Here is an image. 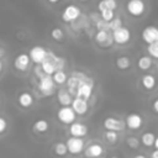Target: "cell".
I'll return each mask as SVG.
<instances>
[{
	"instance_id": "10",
	"label": "cell",
	"mask_w": 158,
	"mask_h": 158,
	"mask_svg": "<svg viewBox=\"0 0 158 158\" xmlns=\"http://www.w3.org/2000/svg\"><path fill=\"white\" fill-rule=\"evenodd\" d=\"M47 53H48V51L44 47L33 46V47H31V49L28 52V56H30L31 62H33L35 64H41L44 60V58L47 57Z\"/></svg>"
},
{
	"instance_id": "31",
	"label": "cell",
	"mask_w": 158,
	"mask_h": 158,
	"mask_svg": "<svg viewBox=\"0 0 158 158\" xmlns=\"http://www.w3.org/2000/svg\"><path fill=\"white\" fill-rule=\"evenodd\" d=\"M147 52H148V56H149L151 58L158 59V42H157V43L148 44V46H147Z\"/></svg>"
},
{
	"instance_id": "34",
	"label": "cell",
	"mask_w": 158,
	"mask_h": 158,
	"mask_svg": "<svg viewBox=\"0 0 158 158\" xmlns=\"http://www.w3.org/2000/svg\"><path fill=\"white\" fill-rule=\"evenodd\" d=\"M95 27H96V30H98V31H100V30L110 31V30H109V23H107V22H105V21H104V20H101V19H99V20L95 22Z\"/></svg>"
},
{
	"instance_id": "17",
	"label": "cell",
	"mask_w": 158,
	"mask_h": 158,
	"mask_svg": "<svg viewBox=\"0 0 158 158\" xmlns=\"http://www.w3.org/2000/svg\"><path fill=\"white\" fill-rule=\"evenodd\" d=\"M104 154V148L100 143L94 142L90 143L85 149H84V156L86 158H100Z\"/></svg>"
},
{
	"instance_id": "42",
	"label": "cell",
	"mask_w": 158,
	"mask_h": 158,
	"mask_svg": "<svg viewBox=\"0 0 158 158\" xmlns=\"http://www.w3.org/2000/svg\"><path fill=\"white\" fill-rule=\"evenodd\" d=\"M2 54H4V49H2V48H1V47H0V57H1V56H2Z\"/></svg>"
},
{
	"instance_id": "2",
	"label": "cell",
	"mask_w": 158,
	"mask_h": 158,
	"mask_svg": "<svg viewBox=\"0 0 158 158\" xmlns=\"http://www.w3.org/2000/svg\"><path fill=\"white\" fill-rule=\"evenodd\" d=\"M37 88L40 90V93L43 96H51L52 94H54L56 90V84L52 79V75H42L41 78H38V83H37Z\"/></svg>"
},
{
	"instance_id": "43",
	"label": "cell",
	"mask_w": 158,
	"mask_h": 158,
	"mask_svg": "<svg viewBox=\"0 0 158 158\" xmlns=\"http://www.w3.org/2000/svg\"><path fill=\"white\" fill-rule=\"evenodd\" d=\"M1 72H2V62L0 60V73H1Z\"/></svg>"
},
{
	"instance_id": "5",
	"label": "cell",
	"mask_w": 158,
	"mask_h": 158,
	"mask_svg": "<svg viewBox=\"0 0 158 158\" xmlns=\"http://www.w3.org/2000/svg\"><path fill=\"white\" fill-rule=\"evenodd\" d=\"M65 146H67L68 153H70L73 156H78L80 153H83L84 152V148H85V143H84V139L83 138L72 137V136L67 139Z\"/></svg>"
},
{
	"instance_id": "30",
	"label": "cell",
	"mask_w": 158,
	"mask_h": 158,
	"mask_svg": "<svg viewBox=\"0 0 158 158\" xmlns=\"http://www.w3.org/2000/svg\"><path fill=\"white\" fill-rule=\"evenodd\" d=\"M104 138L109 143H116L118 141V135H117V132H114V131H106L104 133Z\"/></svg>"
},
{
	"instance_id": "35",
	"label": "cell",
	"mask_w": 158,
	"mask_h": 158,
	"mask_svg": "<svg viewBox=\"0 0 158 158\" xmlns=\"http://www.w3.org/2000/svg\"><path fill=\"white\" fill-rule=\"evenodd\" d=\"M7 128V121L0 116V135H2Z\"/></svg>"
},
{
	"instance_id": "36",
	"label": "cell",
	"mask_w": 158,
	"mask_h": 158,
	"mask_svg": "<svg viewBox=\"0 0 158 158\" xmlns=\"http://www.w3.org/2000/svg\"><path fill=\"white\" fill-rule=\"evenodd\" d=\"M33 73H35V75H36L37 78H41L42 75H44V73H43V70H42V68H41V65H40V64H36Z\"/></svg>"
},
{
	"instance_id": "41",
	"label": "cell",
	"mask_w": 158,
	"mask_h": 158,
	"mask_svg": "<svg viewBox=\"0 0 158 158\" xmlns=\"http://www.w3.org/2000/svg\"><path fill=\"white\" fill-rule=\"evenodd\" d=\"M49 4H52V5H54V4H57V2H59V0H47Z\"/></svg>"
},
{
	"instance_id": "32",
	"label": "cell",
	"mask_w": 158,
	"mask_h": 158,
	"mask_svg": "<svg viewBox=\"0 0 158 158\" xmlns=\"http://www.w3.org/2000/svg\"><path fill=\"white\" fill-rule=\"evenodd\" d=\"M126 144L128 146V148L131 149H138L139 144H141V141L137 138V137H128L126 139Z\"/></svg>"
},
{
	"instance_id": "37",
	"label": "cell",
	"mask_w": 158,
	"mask_h": 158,
	"mask_svg": "<svg viewBox=\"0 0 158 158\" xmlns=\"http://www.w3.org/2000/svg\"><path fill=\"white\" fill-rule=\"evenodd\" d=\"M152 107H153V111H154L156 114H158V99H156V100L153 101Z\"/></svg>"
},
{
	"instance_id": "11",
	"label": "cell",
	"mask_w": 158,
	"mask_h": 158,
	"mask_svg": "<svg viewBox=\"0 0 158 158\" xmlns=\"http://www.w3.org/2000/svg\"><path fill=\"white\" fill-rule=\"evenodd\" d=\"M126 127L125 121L121 118H116V117H106L104 120V128L106 131H114V132H120Z\"/></svg>"
},
{
	"instance_id": "13",
	"label": "cell",
	"mask_w": 158,
	"mask_h": 158,
	"mask_svg": "<svg viewBox=\"0 0 158 158\" xmlns=\"http://www.w3.org/2000/svg\"><path fill=\"white\" fill-rule=\"evenodd\" d=\"M31 64V59L28 53H20L14 59V67L19 72H26Z\"/></svg>"
},
{
	"instance_id": "24",
	"label": "cell",
	"mask_w": 158,
	"mask_h": 158,
	"mask_svg": "<svg viewBox=\"0 0 158 158\" xmlns=\"http://www.w3.org/2000/svg\"><path fill=\"white\" fill-rule=\"evenodd\" d=\"M115 64L120 70H127L131 67V59L127 56H120L116 58Z\"/></svg>"
},
{
	"instance_id": "22",
	"label": "cell",
	"mask_w": 158,
	"mask_h": 158,
	"mask_svg": "<svg viewBox=\"0 0 158 158\" xmlns=\"http://www.w3.org/2000/svg\"><path fill=\"white\" fill-rule=\"evenodd\" d=\"M118 4H117V0H99L98 2V10L101 11V10H112L115 11L117 9Z\"/></svg>"
},
{
	"instance_id": "21",
	"label": "cell",
	"mask_w": 158,
	"mask_h": 158,
	"mask_svg": "<svg viewBox=\"0 0 158 158\" xmlns=\"http://www.w3.org/2000/svg\"><path fill=\"white\" fill-rule=\"evenodd\" d=\"M32 130H33L35 132H37V133H44V132H47V131L49 130V123H48L47 120L40 118V120H37V121L33 122Z\"/></svg>"
},
{
	"instance_id": "39",
	"label": "cell",
	"mask_w": 158,
	"mask_h": 158,
	"mask_svg": "<svg viewBox=\"0 0 158 158\" xmlns=\"http://www.w3.org/2000/svg\"><path fill=\"white\" fill-rule=\"evenodd\" d=\"M153 146L156 147V149H158V136H156V139H154V143Z\"/></svg>"
},
{
	"instance_id": "25",
	"label": "cell",
	"mask_w": 158,
	"mask_h": 158,
	"mask_svg": "<svg viewBox=\"0 0 158 158\" xmlns=\"http://www.w3.org/2000/svg\"><path fill=\"white\" fill-rule=\"evenodd\" d=\"M52 79L54 81V84H58V85H62V84H65L67 83V79H68V75L64 70H57L53 73L52 75Z\"/></svg>"
},
{
	"instance_id": "4",
	"label": "cell",
	"mask_w": 158,
	"mask_h": 158,
	"mask_svg": "<svg viewBox=\"0 0 158 158\" xmlns=\"http://www.w3.org/2000/svg\"><path fill=\"white\" fill-rule=\"evenodd\" d=\"M126 11L133 17H139L146 11V4L143 0H127Z\"/></svg>"
},
{
	"instance_id": "19",
	"label": "cell",
	"mask_w": 158,
	"mask_h": 158,
	"mask_svg": "<svg viewBox=\"0 0 158 158\" xmlns=\"http://www.w3.org/2000/svg\"><path fill=\"white\" fill-rule=\"evenodd\" d=\"M57 100L60 104V106H70L73 101V95L67 89H58L57 91Z\"/></svg>"
},
{
	"instance_id": "18",
	"label": "cell",
	"mask_w": 158,
	"mask_h": 158,
	"mask_svg": "<svg viewBox=\"0 0 158 158\" xmlns=\"http://www.w3.org/2000/svg\"><path fill=\"white\" fill-rule=\"evenodd\" d=\"M33 102H35V99H33V95L30 91H21L17 96V104L22 109L31 107L33 105Z\"/></svg>"
},
{
	"instance_id": "8",
	"label": "cell",
	"mask_w": 158,
	"mask_h": 158,
	"mask_svg": "<svg viewBox=\"0 0 158 158\" xmlns=\"http://www.w3.org/2000/svg\"><path fill=\"white\" fill-rule=\"evenodd\" d=\"M86 77L85 73H81V72H73L70 74V77H68L67 79V90L73 95V98L75 96V90H77V86L79 85V83Z\"/></svg>"
},
{
	"instance_id": "14",
	"label": "cell",
	"mask_w": 158,
	"mask_h": 158,
	"mask_svg": "<svg viewBox=\"0 0 158 158\" xmlns=\"http://www.w3.org/2000/svg\"><path fill=\"white\" fill-rule=\"evenodd\" d=\"M88 131H89L88 126L83 122L74 121L69 125V133H70L72 137H79V138L85 137L88 135Z\"/></svg>"
},
{
	"instance_id": "1",
	"label": "cell",
	"mask_w": 158,
	"mask_h": 158,
	"mask_svg": "<svg viewBox=\"0 0 158 158\" xmlns=\"http://www.w3.org/2000/svg\"><path fill=\"white\" fill-rule=\"evenodd\" d=\"M93 89H94V79L90 78L89 75H86L77 86L75 90V96L74 98H80L84 100L90 99V96L93 95Z\"/></svg>"
},
{
	"instance_id": "23",
	"label": "cell",
	"mask_w": 158,
	"mask_h": 158,
	"mask_svg": "<svg viewBox=\"0 0 158 158\" xmlns=\"http://www.w3.org/2000/svg\"><path fill=\"white\" fill-rule=\"evenodd\" d=\"M141 83H142V85H143L144 89L151 90V89H153L156 86L157 80H156V77L153 74H144L141 78Z\"/></svg>"
},
{
	"instance_id": "33",
	"label": "cell",
	"mask_w": 158,
	"mask_h": 158,
	"mask_svg": "<svg viewBox=\"0 0 158 158\" xmlns=\"http://www.w3.org/2000/svg\"><path fill=\"white\" fill-rule=\"evenodd\" d=\"M109 23V30L112 32L114 30H116V28H118L120 26H122V20L120 19V17H114L110 22H107Z\"/></svg>"
},
{
	"instance_id": "20",
	"label": "cell",
	"mask_w": 158,
	"mask_h": 158,
	"mask_svg": "<svg viewBox=\"0 0 158 158\" xmlns=\"http://www.w3.org/2000/svg\"><path fill=\"white\" fill-rule=\"evenodd\" d=\"M152 64H153V59L149 56H141L138 58V60H137V67L142 72L148 70L152 67Z\"/></svg>"
},
{
	"instance_id": "12",
	"label": "cell",
	"mask_w": 158,
	"mask_h": 158,
	"mask_svg": "<svg viewBox=\"0 0 158 158\" xmlns=\"http://www.w3.org/2000/svg\"><path fill=\"white\" fill-rule=\"evenodd\" d=\"M95 42L100 46V47H110L114 43L112 40V35L111 31H106V30H100L95 33Z\"/></svg>"
},
{
	"instance_id": "44",
	"label": "cell",
	"mask_w": 158,
	"mask_h": 158,
	"mask_svg": "<svg viewBox=\"0 0 158 158\" xmlns=\"http://www.w3.org/2000/svg\"><path fill=\"white\" fill-rule=\"evenodd\" d=\"M110 158H118L117 156H112V157H110Z\"/></svg>"
},
{
	"instance_id": "46",
	"label": "cell",
	"mask_w": 158,
	"mask_h": 158,
	"mask_svg": "<svg viewBox=\"0 0 158 158\" xmlns=\"http://www.w3.org/2000/svg\"><path fill=\"white\" fill-rule=\"evenodd\" d=\"M157 70H158V64H157Z\"/></svg>"
},
{
	"instance_id": "9",
	"label": "cell",
	"mask_w": 158,
	"mask_h": 158,
	"mask_svg": "<svg viewBox=\"0 0 158 158\" xmlns=\"http://www.w3.org/2000/svg\"><path fill=\"white\" fill-rule=\"evenodd\" d=\"M141 37L143 40V42H146L147 44H152V43H157L158 42V27L149 25L147 27H144L142 30Z\"/></svg>"
},
{
	"instance_id": "45",
	"label": "cell",
	"mask_w": 158,
	"mask_h": 158,
	"mask_svg": "<svg viewBox=\"0 0 158 158\" xmlns=\"http://www.w3.org/2000/svg\"><path fill=\"white\" fill-rule=\"evenodd\" d=\"M79 1H88V0H79Z\"/></svg>"
},
{
	"instance_id": "29",
	"label": "cell",
	"mask_w": 158,
	"mask_h": 158,
	"mask_svg": "<svg viewBox=\"0 0 158 158\" xmlns=\"http://www.w3.org/2000/svg\"><path fill=\"white\" fill-rule=\"evenodd\" d=\"M99 12H100V19L104 20L105 22H110L115 17V11L112 10H101Z\"/></svg>"
},
{
	"instance_id": "16",
	"label": "cell",
	"mask_w": 158,
	"mask_h": 158,
	"mask_svg": "<svg viewBox=\"0 0 158 158\" xmlns=\"http://www.w3.org/2000/svg\"><path fill=\"white\" fill-rule=\"evenodd\" d=\"M70 107L73 109L75 115H85L89 111L88 100H84V99H80V98H73Z\"/></svg>"
},
{
	"instance_id": "6",
	"label": "cell",
	"mask_w": 158,
	"mask_h": 158,
	"mask_svg": "<svg viewBox=\"0 0 158 158\" xmlns=\"http://www.w3.org/2000/svg\"><path fill=\"white\" fill-rule=\"evenodd\" d=\"M80 15H81L80 7H78L77 5L70 4V5H67L63 9V11H62V20L64 22H67V23L74 22V21H77L80 17Z\"/></svg>"
},
{
	"instance_id": "40",
	"label": "cell",
	"mask_w": 158,
	"mask_h": 158,
	"mask_svg": "<svg viewBox=\"0 0 158 158\" xmlns=\"http://www.w3.org/2000/svg\"><path fill=\"white\" fill-rule=\"evenodd\" d=\"M133 158H147V157H146L144 154H136Z\"/></svg>"
},
{
	"instance_id": "3",
	"label": "cell",
	"mask_w": 158,
	"mask_h": 158,
	"mask_svg": "<svg viewBox=\"0 0 158 158\" xmlns=\"http://www.w3.org/2000/svg\"><path fill=\"white\" fill-rule=\"evenodd\" d=\"M112 35V40L116 44H120V46H123V44H127L130 41H131V31L128 30V27L126 26H120L118 28L114 30L111 32Z\"/></svg>"
},
{
	"instance_id": "7",
	"label": "cell",
	"mask_w": 158,
	"mask_h": 158,
	"mask_svg": "<svg viewBox=\"0 0 158 158\" xmlns=\"http://www.w3.org/2000/svg\"><path fill=\"white\" fill-rule=\"evenodd\" d=\"M75 116L77 115H75V112L73 111V109L70 106H62L57 111V118L63 125H70L72 122H74Z\"/></svg>"
},
{
	"instance_id": "38",
	"label": "cell",
	"mask_w": 158,
	"mask_h": 158,
	"mask_svg": "<svg viewBox=\"0 0 158 158\" xmlns=\"http://www.w3.org/2000/svg\"><path fill=\"white\" fill-rule=\"evenodd\" d=\"M151 158H158V149H154L151 153Z\"/></svg>"
},
{
	"instance_id": "27",
	"label": "cell",
	"mask_w": 158,
	"mask_h": 158,
	"mask_svg": "<svg viewBox=\"0 0 158 158\" xmlns=\"http://www.w3.org/2000/svg\"><path fill=\"white\" fill-rule=\"evenodd\" d=\"M52 148H53L54 154L58 156V157H64L68 153V149H67V146H65L64 142H57V143L53 144Z\"/></svg>"
},
{
	"instance_id": "15",
	"label": "cell",
	"mask_w": 158,
	"mask_h": 158,
	"mask_svg": "<svg viewBox=\"0 0 158 158\" xmlns=\"http://www.w3.org/2000/svg\"><path fill=\"white\" fill-rule=\"evenodd\" d=\"M125 125L130 130H138L143 125V118L137 112H130L125 118Z\"/></svg>"
},
{
	"instance_id": "28",
	"label": "cell",
	"mask_w": 158,
	"mask_h": 158,
	"mask_svg": "<svg viewBox=\"0 0 158 158\" xmlns=\"http://www.w3.org/2000/svg\"><path fill=\"white\" fill-rule=\"evenodd\" d=\"M49 35H51V38L54 40V41H57V42H60L64 38V31L60 27H53L51 30V33Z\"/></svg>"
},
{
	"instance_id": "26",
	"label": "cell",
	"mask_w": 158,
	"mask_h": 158,
	"mask_svg": "<svg viewBox=\"0 0 158 158\" xmlns=\"http://www.w3.org/2000/svg\"><path fill=\"white\" fill-rule=\"evenodd\" d=\"M154 139H156V135L153 132H144L142 136H141V143L146 147H151L153 146L154 143Z\"/></svg>"
}]
</instances>
